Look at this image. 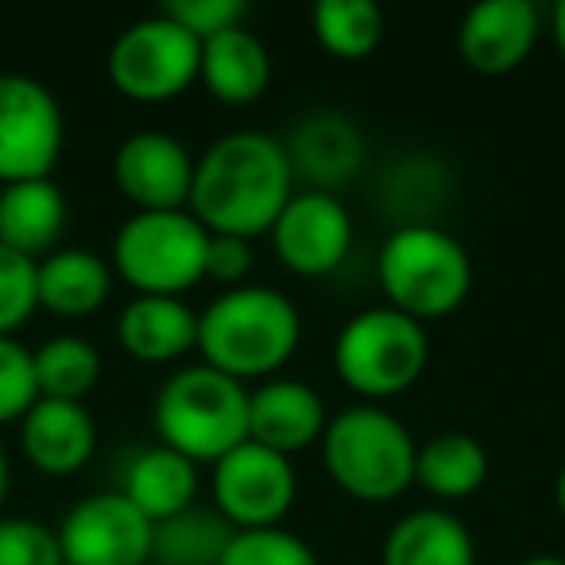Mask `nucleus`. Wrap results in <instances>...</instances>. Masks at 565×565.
Masks as SVG:
<instances>
[{
	"label": "nucleus",
	"instance_id": "nucleus-26",
	"mask_svg": "<svg viewBox=\"0 0 565 565\" xmlns=\"http://www.w3.org/2000/svg\"><path fill=\"white\" fill-rule=\"evenodd\" d=\"M384 9L376 0H318L310 9V32L333 58H369L384 43Z\"/></svg>",
	"mask_w": 565,
	"mask_h": 565
},
{
	"label": "nucleus",
	"instance_id": "nucleus-32",
	"mask_svg": "<svg viewBox=\"0 0 565 565\" xmlns=\"http://www.w3.org/2000/svg\"><path fill=\"white\" fill-rule=\"evenodd\" d=\"M159 12L171 17L179 28H186L198 43H205L228 28H241L248 4L244 0H167Z\"/></svg>",
	"mask_w": 565,
	"mask_h": 565
},
{
	"label": "nucleus",
	"instance_id": "nucleus-21",
	"mask_svg": "<svg viewBox=\"0 0 565 565\" xmlns=\"http://www.w3.org/2000/svg\"><path fill=\"white\" fill-rule=\"evenodd\" d=\"M66 228V194L51 179L9 182L0 190V244L28 259L55 252Z\"/></svg>",
	"mask_w": 565,
	"mask_h": 565
},
{
	"label": "nucleus",
	"instance_id": "nucleus-19",
	"mask_svg": "<svg viewBox=\"0 0 565 565\" xmlns=\"http://www.w3.org/2000/svg\"><path fill=\"white\" fill-rule=\"evenodd\" d=\"M380 565H477V542L454 511L415 508L387 531Z\"/></svg>",
	"mask_w": 565,
	"mask_h": 565
},
{
	"label": "nucleus",
	"instance_id": "nucleus-8",
	"mask_svg": "<svg viewBox=\"0 0 565 565\" xmlns=\"http://www.w3.org/2000/svg\"><path fill=\"white\" fill-rule=\"evenodd\" d=\"M109 78L128 102L163 105L186 94L202 71V43L179 28L171 17L156 12L113 40L109 47Z\"/></svg>",
	"mask_w": 565,
	"mask_h": 565
},
{
	"label": "nucleus",
	"instance_id": "nucleus-33",
	"mask_svg": "<svg viewBox=\"0 0 565 565\" xmlns=\"http://www.w3.org/2000/svg\"><path fill=\"white\" fill-rule=\"evenodd\" d=\"M252 264H256L252 241H244V236L210 233V248H205V279L221 282L225 291H233V287H244V279L252 275Z\"/></svg>",
	"mask_w": 565,
	"mask_h": 565
},
{
	"label": "nucleus",
	"instance_id": "nucleus-25",
	"mask_svg": "<svg viewBox=\"0 0 565 565\" xmlns=\"http://www.w3.org/2000/svg\"><path fill=\"white\" fill-rule=\"evenodd\" d=\"M236 526L217 508H186L182 515L156 523L151 565H221Z\"/></svg>",
	"mask_w": 565,
	"mask_h": 565
},
{
	"label": "nucleus",
	"instance_id": "nucleus-34",
	"mask_svg": "<svg viewBox=\"0 0 565 565\" xmlns=\"http://www.w3.org/2000/svg\"><path fill=\"white\" fill-rule=\"evenodd\" d=\"M550 35H554L557 51H562V58H565V0H557L554 12H550Z\"/></svg>",
	"mask_w": 565,
	"mask_h": 565
},
{
	"label": "nucleus",
	"instance_id": "nucleus-9",
	"mask_svg": "<svg viewBox=\"0 0 565 565\" xmlns=\"http://www.w3.org/2000/svg\"><path fill=\"white\" fill-rule=\"evenodd\" d=\"M63 109L43 82L0 74V182L51 179L63 156Z\"/></svg>",
	"mask_w": 565,
	"mask_h": 565
},
{
	"label": "nucleus",
	"instance_id": "nucleus-12",
	"mask_svg": "<svg viewBox=\"0 0 565 565\" xmlns=\"http://www.w3.org/2000/svg\"><path fill=\"white\" fill-rule=\"evenodd\" d=\"M271 248L279 264L295 275H330L345 264L353 248V217L338 194L326 190H295L291 202L271 225Z\"/></svg>",
	"mask_w": 565,
	"mask_h": 565
},
{
	"label": "nucleus",
	"instance_id": "nucleus-31",
	"mask_svg": "<svg viewBox=\"0 0 565 565\" xmlns=\"http://www.w3.org/2000/svg\"><path fill=\"white\" fill-rule=\"evenodd\" d=\"M40 399L35 387V361L20 341L0 338V423L24 418Z\"/></svg>",
	"mask_w": 565,
	"mask_h": 565
},
{
	"label": "nucleus",
	"instance_id": "nucleus-20",
	"mask_svg": "<svg viewBox=\"0 0 565 565\" xmlns=\"http://www.w3.org/2000/svg\"><path fill=\"white\" fill-rule=\"evenodd\" d=\"M198 82L217 97L221 105H252L271 86V55L264 40L248 28H228L202 43V71Z\"/></svg>",
	"mask_w": 565,
	"mask_h": 565
},
{
	"label": "nucleus",
	"instance_id": "nucleus-29",
	"mask_svg": "<svg viewBox=\"0 0 565 565\" xmlns=\"http://www.w3.org/2000/svg\"><path fill=\"white\" fill-rule=\"evenodd\" d=\"M35 264L40 259H28L0 244V338H12V330H20L40 307Z\"/></svg>",
	"mask_w": 565,
	"mask_h": 565
},
{
	"label": "nucleus",
	"instance_id": "nucleus-2",
	"mask_svg": "<svg viewBox=\"0 0 565 565\" xmlns=\"http://www.w3.org/2000/svg\"><path fill=\"white\" fill-rule=\"evenodd\" d=\"M302 315L295 299L267 282H244L221 291L198 315L202 364L233 380H271L299 353Z\"/></svg>",
	"mask_w": 565,
	"mask_h": 565
},
{
	"label": "nucleus",
	"instance_id": "nucleus-17",
	"mask_svg": "<svg viewBox=\"0 0 565 565\" xmlns=\"http://www.w3.org/2000/svg\"><path fill=\"white\" fill-rule=\"evenodd\" d=\"M20 446L28 461L47 477H71L94 457L97 423L82 403L71 399H35L20 418Z\"/></svg>",
	"mask_w": 565,
	"mask_h": 565
},
{
	"label": "nucleus",
	"instance_id": "nucleus-4",
	"mask_svg": "<svg viewBox=\"0 0 565 565\" xmlns=\"http://www.w3.org/2000/svg\"><path fill=\"white\" fill-rule=\"evenodd\" d=\"M159 446L194 465L221 461L248 441V387L210 364H190L163 380L151 407Z\"/></svg>",
	"mask_w": 565,
	"mask_h": 565
},
{
	"label": "nucleus",
	"instance_id": "nucleus-35",
	"mask_svg": "<svg viewBox=\"0 0 565 565\" xmlns=\"http://www.w3.org/2000/svg\"><path fill=\"white\" fill-rule=\"evenodd\" d=\"M4 495H9V454L0 446V508H4Z\"/></svg>",
	"mask_w": 565,
	"mask_h": 565
},
{
	"label": "nucleus",
	"instance_id": "nucleus-3",
	"mask_svg": "<svg viewBox=\"0 0 565 565\" xmlns=\"http://www.w3.org/2000/svg\"><path fill=\"white\" fill-rule=\"evenodd\" d=\"M387 307L415 322L449 318L472 291V256L449 228L434 221H403L376 259Z\"/></svg>",
	"mask_w": 565,
	"mask_h": 565
},
{
	"label": "nucleus",
	"instance_id": "nucleus-7",
	"mask_svg": "<svg viewBox=\"0 0 565 565\" xmlns=\"http://www.w3.org/2000/svg\"><path fill=\"white\" fill-rule=\"evenodd\" d=\"M210 228L190 210H136L113 236V271L136 295L182 299L205 279Z\"/></svg>",
	"mask_w": 565,
	"mask_h": 565
},
{
	"label": "nucleus",
	"instance_id": "nucleus-11",
	"mask_svg": "<svg viewBox=\"0 0 565 565\" xmlns=\"http://www.w3.org/2000/svg\"><path fill=\"white\" fill-rule=\"evenodd\" d=\"M151 523L125 492L78 500L58 526L63 565H151Z\"/></svg>",
	"mask_w": 565,
	"mask_h": 565
},
{
	"label": "nucleus",
	"instance_id": "nucleus-23",
	"mask_svg": "<svg viewBox=\"0 0 565 565\" xmlns=\"http://www.w3.org/2000/svg\"><path fill=\"white\" fill-rule=\"evenodd\" d=\"M198 465L190 457L174 454L167 446H151L128 461L125 484L120 492L136 503V511L151 519V523H163V519L182 515L186 508H194L198 500Z\"/></svg>",
	"mask_w": 565,
	"mask_h": 565
},
{
	"label": "nucleus",
	"instance_id": "nucleus-30",
	"mask_svg": "<svg viewBox=\"0 0 565 565\" xmlns=\"http://www.w3.org/2000/svg\"><path fill=\"white\" fill-rule=\"evenodd\" d=\"M0 565H63L58 531L40 519L0 515Z\"/></svg>",
	"mask_w": 565,
	"mask_h": 565
},
{
	"label": "nucleus",
	"instance_id": "nucleus-1",
	"mask_svg": "<svg viewBox=\"0 0 565 565\" xmlns=\"http://www.w3.org/2000/svg\"><path fill=\"white\" fill-rule=\"evenodd\" d=\"M291 194L295 171L279 136L241 128L213 140L198 156L186 210L210 233L252 241L259 233H271Z\"/></svg>",
	"mask_w": 565,
	"mask_h": 565
},
{
	"label": "nucleus",
	"instance_id": "nucleus-22",
	"mask_svg": "<svg viewBox=\"0 0 565 565\" xmlns=\"http://www.w3.org/2000/svg\"><path fill=\"white\" fill-rule=\"evenodd\" d=\"M35 295L40 307L58 318H89L109 302L113 267L97 252L55 248L35 264Z\"/></svg>",
	"mask_w": 565,
	"mask_h": 565
},
{
	"label": "nucleus",
	"instance_id": "nucleus-28",
	"mask_svg": "<svg viewBox=\"0 0 565 565\" xmlns=\"http://www.w3.org/2000/svg\"><path fill=\"white\" fill-rule=\"evenodd\" d=\"M221 565H318V554L287 526H256V531H233Z\"/></svg>",
	"mask_w": 565,
	"mask_h": 565
},
{
	"label": "nucleus",
	"instance_id": "nucleus-14",
	"mask_svg": "<svg viewBox=\"0 0 565 565\" xmlns=\"http://www.w3.org/2000/svg\"><path fill=\"white\" fill-rule=\"evenodd\" d=\"M539 4L531 0H484L461 17L457 51L469 71L500 78L531 58L534 43H539Z\"/></svg>",
	"mask_w": 565,
	"mask_h": 565
},
{
	"label": "nucleus",
	"instance_id": "nucleus-36",
	"mask_svg": "<svg viewBox=\"0 0 565 565\" xmlns=\"http://www.w3.org/2000/svg\"><path fill=\"white\" fill-rule=\"evenodd\" d=\"M519 565H565V557H557V554H531V557H523Z\"/></svg>",
	"mask_w": 565,
	"mask_h": 565
},
{
	"label": "nucleus",
	"instance_id": "nucleus-18",
	"mask_svg": "<svg viewBox=\"0 0 565 565\" xmlns=\"http://www.w3.org/2000/svg\"><path fill=\"white\" fill-rule=\"evenodd\" d=\"M117 338L128 356L167 364L198 349V315L171 295H136L117 318Z\"/></svg>",
	"mask_w": 565,
	"mask_h": 565
},
{
	"label": "nucleus",
	"instance_id": "nucleus-6",
	"mask_svg": "<svg viewBox=\"0 0 565 565\" xmlns=\"http://www.w3.org/2000/svg\"><path fill=\"white\" fill-rule=\"evenodd\" d=\"M430 364L426 326L392 307L353 315L333 338V372L364 399H392L415 387Z\"/></svg>",
	"mask_w": 565,
	"mask_h": 565
},
{
	"label": "nucleus",
	"instance_id": "nucleus-27",
	"mask_svg": "<svg viewBox=\"0 0 565 565\" xmlns=\"http://www.w3.org/2000/svg\"><path fill=\"white\" fill-rule=\"evenodd\" d=\"M35 361V387L40 399H71L82 403L102 380V353L78 333L51 338L32 353Z\"/></svg>",
	"mask_w": 565,
	"mask_h": 565
},
{
	"label": "nucleus",
	"instance_id": "nucleus-15",
	"mask_svg": "<svg viewBox=\"0 0 565 565\" xmlns=\"http://www.w3.org/2000/svg\"><path fill=\"white\" fill-rule=\"evenodd\" d=\"M291 159L295 182H307V190L338 194L349 179L364 167V132L353 117L338 109H315L291 128L282 140Z\"/></svg>",
	"mask_w": 565,
	"mask_h": 565
},
{
	"label": "nucleus",
	"instance_id": "nucleus-24",
	"mask_svg": "<svg viewBox=\"0 0 565 565\" xmlns=\"http://www.w3.org/2000/svg\"><path fill=\"white\" fill-rule=\"evenodd\" d=\"M488 480V449L472 434L446 430L418 446L415 484L434 492L438 500H465L480 492Z\"/></svg>",
	"mask_w": 565,
	"mask_h": 565
},
{
	"label": "nucleus",
	"instance_id": "nucleus-10",
	"mask_svg": "<svg viewBox=\"0 0 565 565\" xmlns=\"http://www.w3.org/2000/svg\"><path fill=\"white\" fill-rule=\"evenodd\" d=\"M299 472L291 457L275 454L259 441H241L221 461H213V508L236 526H279L282 515L295 508Z\"/></svg>",
	"mask_w": 565,
	"mask_h": 565
},
{
	"label": "nucleus",
	"instance_id": "nucleus-13",
	"mask_svg": "<svg viewBox=\"0 0 565 565\" xmlns=\"http://www.w3.org/2000/svg\"><path fill=\"white\" fill-rule=\"evenodd\" d=\"M190 148L171 132L143 128L132 132L113 156V179L136 210H186L194 186Z\"/></svg>",
	"mask_w": 565,
	"mask_h": 565
},
{
	"label": "nucleus",
	"instance_id": "nucleus-5",
	"mask_svg": "<svg viewBox=\"0 0 565 565\" xmlns=\"http://www.w3.org/2000/svg\"><path fill=\"white\" fill-rule=\"evenodd\" d=\"M322 457L333 484L364 503L399 500L415 484V438L403 418L376 403L338 411L326 423Z\"/></svg>",
	"mask_w": 565,
	"mask_h": 565
},
{
	"label": "nucleus",
	"instance_id": "nucleus-37",
	"mask_svg": "<svg viewBox=\"0 0 565 565\" xmlns=\"http://www.w3.org/2000/svg\"><path fill=\"white\" fill-rule=\"evenodd\" d=\"M554 503H557V511L565 515V465H562V472H557V480H554Z\"/></svg>",
	"mask_w": 565,
	"mask_h": 565
},
{
	"label": "nucleus",
	"instance_id": "nucleus-16",
	"mask_svg": "<svg viewBox=\"0 0 565 565\" xmlns=\"http://www.w3.org/2000/svg\"><path fill=\"white\" fill-rule=\"evenodd\" d=\"M326 403L307 380L271 376L259 380L256 392H248V441L291 457L299 449L322 441L326 434Z\"/></svg>",
	"mask_w": 565,
	"mask_h": 565
}]
</instances>
